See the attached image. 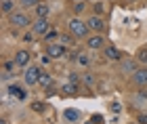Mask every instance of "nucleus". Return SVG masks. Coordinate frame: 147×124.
Here are the masks:
<instances>
[{
	"label": "nucleus",
	"instance_id": "obj_1",
	"mask_svg": "<svg viewBox=\"0 0 147 124\" xmlns=\"http://www.w3.org/2000/svg\"><path fill=\"white\" fill-rule=\"evenodd\" d=\"M69 30H71V34L74 36H78V38H84L86 34H88V23H84V21H80V19H71L69 21Z\"/></svg>",
	"mask_w": 147,
	"mask_h": 124
},
{
	"label": "nucleus",
	"instance_id": "obj_2",
	"mask_svg": "<svg viewBox=\"0 0 147 124\" xmlns=\"http://www.w3.org/2000/svg\"><path fill=\"white\" fill-rule=\"evenodd\" d=\"M40 74H42V71H40L38 67H28V69L23 71V80H25V84H28V86H32V84H38Z\"/></svg>",
	"mask_w": 147,
	"mask_h": 124
},
{
	"label": "nucleus",
	"instance_id": "obj_3",
	"mask_svg": "<svg viewBox=\"0 0 147 124\" xmlns=\"http://www.w3.org/2000/svg\"><path fill=\"white\" fill-rule=\"evenodd\" d=\"M11 23L15 25V28H25V25L30 23V17L25 15V13H13L11 15Z\"/></svg>",
	"mask_w": 147,
	"mask_h": 124
},
{
	"label": "nucleus",
	"instance_id": "obj_4",
	"mask_svg": "<svg viewBox=\"0 0 147 124\" xmlns=\"http://www.w3.org/2000/svg\"><path fill=\"white\" fill-rule=\"evenodd\" d=\"M65 55V46H61V44H49V57H53V59H59V57Z\"/></svg>",
	"mask_w": 147,
	"mask_h": 124
},
{
	"label": "nucleus",
	"instance_id": "obj_5",
	"mask_svg": "<svg viewBox=\"0 0 147 124\" xmlns=\"http://www.w3.org/2000/svg\"><path fill=\"white\" fill-rule=\"evenodd\" d=\"M46 32H49V21H46V17H40L34 23V34H46Z\"/></svg>",
	"mask_w": 147,
	"mask_h": 124
},
{
	"label": "nucleus",
	"instance_id": "obj_6",
	"mask_svg": "<svg viewBox=\"0 0 147 124\" xmlns=\"http://www.w3.org/2000/svg\"><path fill=\"white\" fill-rule=\"evenodd\" d=\"M88 28L90 30H95V32H103V28H105V23H103V19L101 17H90L88 19Z\"/></svg>",
	"mask_w": 147,
	"mask_h": 124
},
{
	"label": "nucleus",
	"instance_id": "obj_7",
	"mask_svg": "<svg viewBox=\"0 0 147 124\" xmlns=\"http://www.w3.org/2000/svg\"><path fill=\"white\" fill-rule=\"evenodd\" d=\"M132 80H135V84H147V67H143V69H137L135 71V76H132Z\"/></svg>",
	"mask_w": 147,
	"mask_h": 124
},
{
	"label": "nucleus",
	"instance_id": "obj_8",
	"mask_svg": "<svg viewBox=\"0 0 147 124\" xmlns=\"http://www.w3.org/2000/svg\"><path fill=\"white\" fill-rule=\"evenodd\" d=\"M88 46H90V49H101V46H103V38H101V34H99V32H97L95 36L88 38Z\"/></svg>",
	"mask_w": 147,
	"mask_h": 124
},
{
	"label": "nucleus",
	"instance_id": "obj_9",
	"mask_svg": "<svg viewBox=\"0 0 147 124\" xmlns=\"http://www.w3.org/2000/svg\"><path fill=\"white\" fill-rule=\"evenodd\" d=\"M9 95L15 97V99H25V93L17 86V84H11V86H9Z\"/></svg>",
	"mask_w": 147,
	"mask_h": 124
},
{
	"label": "nucleus",
	"instance_id": "obj_10",
	"mask_svg": "<svg viewBox=\"0 0 147 124\" xmlns=\"http://www.w3.org/2000/svg\"><path fill=\"white\" fill-rule=\"evenodd\" d=\"M15 61H17V65H28L30 63V53H28V51H19L17 57H15Z\"/></svg>",
	"mask_w": 147,
	"mask_h": 124
},
{
	"label": "nucleus",
	"instance_id": "obj_11",
	"mask_svg": "<svg viewBox=\"0 0 147 124\" xmlns=\"http://www.w3.org/2000/svg\"><path fill=\"white\" fill-rule=\"evenodd\" d=\"M63 118L67 122H78L80 120V112H76V109H65L63 112Z\"/></svg>",
	"mask_w": 147,
	"mask_h": 124
},
{
	"label": "nucleus",
	"instance_id": "obj_12",
	"mask_svg": "<svg viewBox=\"0 0 147 124\" xmlns=\"http://www.w3.org/2000/svg\"><path fill=\"white\" fill-rule=\"evenodd\" d=\"M105 57H107L109 61H118L120 59V51L116 46H107V49H105Z\"/></svg>",
	"mask_w": 147,
	"mask_h": 124
},
{
	"label": "nucleus",
	"instance_id": "obj_13",
	"mask_svg": "<svg viewBox=\"0 0 147 124\" xmlns=\"http://www.w3.org/2000/svg\"><path fill=\"white\" fill-rule=\"evenodd\" d=\"M49 13H51L49 4H36V15L38 17H49Z\"/></svg>",
	"mask_w": 147,
	"mask_h": 124
},
{
	"label": "nucleus",
	"instance_id": "obj_14",
	"mask_svg": "<svg viewBox=\"0 0 147 124\" xmlns=\"http://www.w3.org/2000/svg\"><path fill=\"white\" fill-rule=\"evenodd\" d=\"M51 82H53V78L46 74V71H42V74H40V80H38V84H42V86H46L49 88L51 86Z\"/></svg>",
	"mask_w": 147,
	"mask_h": 124
},
{
	"label": "nucleus",
	"instance_id": "obj_15",
	"mask_svg": "<svg viewBox=\"0 0 147 124\" xmlns=\"http://www.w3.org/2000/svg\"><path fill=\"white\" fill-rule=\"evenodd\" d=\"M137 59L141 61V63H147V46H143V49L137 53Z\"/></svg>",
	"mask_w": 147,
	"mask_h": 124
},
{
	"label": "nucleus",
	"instance_id": "obj_16",
	"mask_svg": "<svg viewBox=\"0 0 147 124\" xmlns=\"http://www.w3.org/2000/svg\"><path fill=\"white\" fill-rule=\"evenodd\" d=\"M13 6H15V2H13V0H2V11H4V13H11Z\"/></svg>",
	"mask_w": 147,
	"mask_h": 124
},
{
	"label": "nucleus",
	"instance_id": "obj_17",
	"mask_svg": "<svg viewBox=\"0 0 147 124\" xmlns=\"http://www.w3.org/2000/svg\"><path fill=\"white\" fill-rule=\"evenodd\" d=\"M76 84H74V82H69V84H63V90H65V93H67V95H74V93H76Z\"/></svg>",
	"mask_w": 147,
	"mask_h": 124
},
{
	"label": "nucleus",
	"instance_id": "obj_18",
	"mask_svg": "<svg viewBox=\"0 0 147 124\" xmlns=\"http://www.w3.org/2000/svg\"><path fill=\"white\" fill-rule=\"evenodd\" d=\"M17 65V61H4V74H11V69Z\"/></svg>",
	"mask_w": 147,
	"mask_h": 124
},
{
	"label": "nucleus",
	"instance_id": "obj_19",
	"mask_svg": "<svg viewBox=\"0 0 147 124\" xmlns=\"http://www.w3.org/2000/svg\"><path fill=\"white\" fill-rule=\"evenodd\" d=\"M21 2V6H36V4H40V0H19Z\"/></svg>",
	"mask_w": 147,
	"mask_h": 124
},
{
	"label": "nucleus",
	"instance_id": "obj_20",
	"mask_svg": "<svg viewBox=\"0 0 147 124\" xmlns=\"http://www.w3.org/2000/svg\"><path fill=\"white\" fill-rule=\"evenodd\" d=\"M32 109H34V112H44V103H40V101L32 103Z\"/></svg>",
	"mask_w": 147,
	"mask_h": 124
},
{
	"label": "nucleus",
	"instance_id": "obj_21",
	"mask_svg": "<svg viewBox=\"0 0 147 124\" xmlns=\"http://www.w3.org/2000/svg\"><path fill=\"white\" fill-rule=\"evenodd\" d=\"M55 38H57V32H55V30H49V32H46V40H55Z\"/></svg>",
	"mask_w": 147,
	"mask_h": 124
},
{
	"label": "nucleus",
	"instance_id": "obj_22",
	"mask_svg": "<svg viewBox=\"0 0 147 124\" xmlns=\"http://www.w3.org/2000/svg\"><path fill=\"white\" fill-rule=\"evenodd\" d=\"M78 63L86 65V63H88V57H86V55H80V57H78Z\"/></svg>",
	"mask_w": 147,
	"mask_h": 124
},
{
	"label": "nucleus",
	"instance_id": "obj_23",
	"mask_svg": "<svg viewBox=\"0 0 147 124\" xmlns=\"http://www.w3.org/2000/svg\"><path fill=\"white\" fill-rule=\"evenodd\" d=\"M109 107H111V112H113V114H118V112H120V103H111Z\"/></svg>",
	"mask_w": 147,
	"mask_h": 124
},
{
	"label": "nucleus",
	"instance_id": "obj_24",
	"mask_svg": "<svg viewBox=\"0 0 147 124\" xmlns=\"http://www.w3.org/2000/svg\"><path fill=\"white\" fill-rule=\"evenodd\" d=\"M23 40H25V42H32V40H34V34H25Z\"/></svg>",
	"mask_w": 147,
	"mask_h": 124
},
{
	"label": "nucleus",
	"instance_id": "obj_25",
	"mask_svg": "<svg viewBox=\"0 0 147 124\" xmlns=\"http://www.w3.org/2000/svg\"><path fill=\"white\" fill-rule=\"evenodd\" d=\"M76 11H78V13H82V11H84V4H82V0H80V2L76 4Z\"/></svg>",
	"mask_w": 147,
	"mask_h": 124
},
{
	"label": "nucleus",
	"instance_id": "obj_26",
	"mask_svg": "<svg viewBox=\"0 0 147 124\" xmlns=\"http://www.w3.org/2000/svg\"><path fill=\"white\" fill-rule=\"evenodd\" d=\"M95 13H99V15H101V13H103V4H95Z\"/></svg>",
	"mask_w": 147,
	"mask_h": 124
},
{
	"label": "nucleus",
	"instance_id": "obj_27",
	"mask_svg": "<svg viewBox=\"0 0 147 124\" xmlns=\"http://www.w3.org/2000/svg\"><path fill=\"white\" fill-rule=\"evenodd\" d=\"M69 82H74V84H78V76H76V74H71V76H69Z\"/></svg>",
	"mask_w": 147,
	"mask_h": 124
},
{
	"label": "nucleus",
	"instance_id": "obj_28",
	"mask_svg": "<svg viewBox=\"0 0 147 124\" xmlns=\"http://www.w3.org/2000/svg\"><path fill=\"white\" fill-rule=\"evenodd\" d=\"M92 122H95V124H101L103 118H101V116H95V118H92Z\"/></svg>",
	"mask_w": 147,
	"mask_h": 124
},
{
	"label": "nucleus",
	"instance_id": "obj_29",
	"mask_svg": "<svg viewBox=\"0 0 147 124\" xmlns=\"http://www.w3.org/2000/svg\"><path fill=\"white\" fill-rule=\"evenodd\" d=\"M84 82H88V84H92L95 80H92V76H84Z\"/></svg>",
	"mask_w": 147,
	"mask_h": 124
},
{
	"label": "nucleus",
	"instance_id": "obj_30",
	"mask_svg": "<svg viewBox=\"0 0 147 124\" xmlns=\"http://www.w3.org/2000/svg\"><path fill=\"white\" fill-rule=\"evenodd\" d=\"M141 124H147V116H141Z\"/></svg>",
	"mask_w": 147,
	"mask_h": 124
},
{
	"label": "nucleus",
	"instance_id": "obj_31",
	"mask_svg": "<svg viewBox=\"0 0 147 124\" xmlns=\"http://www.w3.org/2000/svg\"><path fill=\"white\" fill-rule=\"evenodd\" d=\"M0 124H6V122H4V120H2V122H0Z\"/></svg>",
	"mask_w": 147,
	"mask_h": 124
},
{
	"label": "nucleus",
	"instance_id": "obj_32",
	"mask_svg": "<svg viewBox=\"0 0 147 124\" xmlns=\"http://www.w3.org/2000/svg\"><path fill=\"white\" fill-rule=\"evenodd\" d=\"M88 124H90V122H88Z\"/></svg>",
	"mask_w": 147,
	"mask_h": 124
}]
</instances>
